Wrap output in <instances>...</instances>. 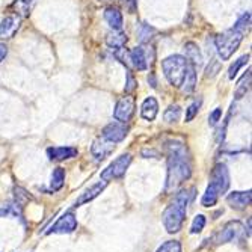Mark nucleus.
<instances>
[{
  "label": "nucleus",
  "mask_w": 252,
  "mask_h": 252,
  "mask_svg": "<svg viewBox=\"0 0 252 252\" xmlns=\"http://www.w3.org/2000/svg\"><path fill=\"white\" fill-rule=\"evenodd\" d=\"M35 3L36 0H15L11 8L15 11V15H18L20 18H26L31 15V11Z\"/></svg>",
  "instance_id": "nucleus-21"
},
{
  "label": "nucleus",
  "mask_w": 252,
  "mask_h": 252,
  "mask_svg": "<svg viewBox=\"0 0 252 252\" xmlns=\"http://www.w3.org/2000/svg\"><path fill=\"white\" fill-rule=\"evenodd\" d=\"M246 236V230L240 220H231L228 222L222 231L216 236V242L220 243H230V242H236V240H245Z\"/></svg>",
  "instance_id": "nucleus-7"
},
{
  "label": "nucleus",
  "mask_w": 252,
  "mask_h": 252,
  "mask_svg": "<svg viewBox=\"0 0 252 252\" xmlns=\"http://www.w3.org/2000/svg\"><path fill=\"white\" fill-rule=\"evenodd\" d=\"M158 113V103L154 97H148L145 98V101L142 103V107H141V115L144 120L147 121H154Z\"/></svg>",
  "instance_id": "nucleus-19"
},
{
  "label": "nucleus",
  "mask_w": 252,
  "mask_h": 252,
  "mask_svg": "<svg viewBox=\"0 0 252 252\" xmlns=\"http://www.w3.org/2000/svg\"><path fill=\"white\" fill-rule=\"evenodd\" d=\"M134 109H136L134 97L127 94L126 97L118 100V103L115 106V110H113V117H115V120L118 123L127 124L133 118V115H134Z\"/></svg>",
  "instance_id": "nucleus-8"
},
{
  "label": "nucleus",
  "mask_w": 252,
  "mask_h": 252,
  "mask_svg": "<svg viewBox=\"0 0 252 252\" xmlns=\"http://www.w3.org/2000/svg\"><path fill=\"white\" fill-rule=\"evenodd\" d=\"M14 198H15V205L17 207H25V204L31 199L29 193L21 189V188H15L14 189Z\"/></svg>",
  "instance_id": "nucleus-27"
},
{
  "label": "nucleus",
  "mask_w": 252,
  "mask_h": 252,
  "mask_svg": "<svg viewBox=\"0 0 252 252\" xmlns=\"http://www.w3.org/2000/svg\"><path fill=\"white\" fill-rule=\"evenodd\" d=\"M199 106H201V100H195V101L186 109V123H190V121L198 115Z\"/></svg>",
  "instance_id": "nucleus-30"
},
{
  "label": "nucleus",
  "mask_w": 252,
  "mask_h": 252,
  "mask_svg": "<svg viewBox=\"0 0 252 252\" xmlns=\"http://www.w3.org/2000/svg\"><path fill=\"white\" fill-rule=\"evenodd\" d=\"M219 71H220V62L216 61V59H212L210 61V65L207 66V70H205V77H213Z\"/></svg>",
  "instance_id": "nucleus-32"
},
{
  "label": "nucleus",
  "mask_w": 252,
  "mask_h": 252,
  "mask_svg": "<svg viewBox=\"0 0 252 252\" xmlns=\"http://www.w3.org/2000/svg\"><path fill=\"white\" fill-rule=\"evenodd\" d=\"M156 252H181V245L178 240H168L160 246Z\"/></svg>",
  "instance_id": "nucleus-28"
},
{
  "label": "nucleus",
  "mask_w": 252,
  "mask_h": 252,
  "mask_svg": "<svg viewBox=\"0 0 252 252\" xmlns=\"http://www.w3.org/2000/svg\"><path fill=\"white\" fill-rule=\"evenodd\" d=\"M128 134V127L124 123H110L109 126H106L101 131V136L104 139L113 142V144H118L121 141L126 139V136Z\"/></svg>",
  "instance_id": "nucleus-10"
},
{
  "label": "nucleus",
  "mask_w": 252,
  "mask_h": 252,
  "mask_svg": "<svg viewBox=\"0 0 252 252\" xmlns=\"http://www.w3.org/2000/svg\"><path fill=\"white\" fill-rule=\"evenodd\" d=\"M249 88H251V70H248L246 74L240 79V82L237 85V89H236V98L237 100L243 98L248 94Z\"/></svg>",
  "instance_id": "nucleus-24"
},
{
  "label": "nucleus",
  "mask_w": 252,
  "mask_h": 252,
  "mask_svg": "<svg viewBox=\"0 0 252 252\" xmlns=\"http://www.w3.org/2000/svg\"><path fill=\"white\" fill-rule=\"evenodd\" d=\"M77 228V219L71 212L63 213L47 231V234H68L73 233Z\"/></svg>",
  "instance_id": "nucleus-9"
},
{
  "label": "nucleus",
  "mask_w": 252,
  "mask_h": 252,
  "mask_svg": "<svg viewBox=\"0 0 252 252\" xmlns=\"http://www.w3.org/2000/svg\"><path fill=\"white\" fill-rule=\"evenodd\" d=\"M168 151V177H166V193L178 189L183 183L192 175V163L188 147L181 141H169L166 144Z\"/></svg>",
  "instance_id": "nucleus-1"
},
{
  "label": "nucleus",
  "mask_w": 252,
  "mask_h": 252,
  "mask_svg": "<svg viewBox=\"0 0 252 252\" xmlns=\"http://www.w3.org/2000/svg\"><path fill=\"white\" fill-rule=\"evenodd\" d=\"M130 65L137 71H145L148 66V59L144 47H136L130 52Z\"/></svg>",
  "instance_id": "nucleus-14"
},
{
  "label": "nucleus",
  "mask_w": 252,
  "mask_h": 252,
  "mask_svg": "<svg viewBox=\"0 0 252 252\" xmlns=\"http://www.w3.org/2000/svg\"><path fill=\"white\" fill-rule=\"evenodd\" d=\"M251 190L248 192H231L230 195L226 196V202L231 205L234 210H245L246 207L251 205Z\"/></svg>",
  "instance_id": "nucleus-13"
},
{
  "label": "nucleus",
  "mask_w": 252,
  "mask_h": 252,
  "mask_svg": "<svg viewBox=\"0 0 252 252\" xmlns=\"http://www.w3.org/2000/svg\"><path fill=\"white\" fill-rule=\"evenodd\" d=\"M65 181V171L62 168H56L52 174V181H50V189L53 192H58L63 188Z\"/></svg>",
  "instance_id": "nucleus-23"
},
{
  "label": "nucleus",
  "mask_w": 252,
  "mask_h": 252,
  "mask_svg": "<svg viewBox=\"0 0 252 252\" xmlns=\"http://www.w3.org/2000/svg\"><path fill=\"white\" fill-rule=\"evenodd\" d=\"M185 53H186V61L192 65H201L202 63V55L199 52V47L195 42H188L185 45Z\"/></svg>",
  "instance_id": "nucleus-22"
},
{
  "label": "nucleus",
  "mask_w": 252,
  "mask_h": 252,
  "mask_svg": "<svg viewBox=\"0 0 252 252\" xmlns=\"http://www.w3.org/2000/svg\"><path fill=\"white\" fill-rule=\"evenodd\" d=\"M113 55H115V58H117L118 61H121L126 66H131V65H130V52H128L126 47L117 49Z\"/></svg>",
  "instance_id": "nucleus-31"
},
{
  "label": "nucleus",
  "mask_w": 252,
  "mask_h": 252,
  "mask_svg": "<svg viewBox=\"0 0 252 252\" xmlns=\"http://www.w3.org/2000/svg\"><path fill=\"white\" fill-rule=\"evenodd\" d=\"M131 163V156L130 154H123L120 156L118 158H115L113 162L101 172V180L109 183L112 180H117V178H121L126 171L128 169Z\"/></svg>",
  "instance_id": "nucleus-6"
},
{
  "label": "nucleus",
  "mask_w": 252,
  "mask_h": 252,
  "mask_svg": "<svg viewBox=\"0 0 252 252\" xmlns=\"http://www.w3.org/2000/svg\"><path fill=\"white\" fill-rule=\"evenodd\" d=\"M104 20L107 21V25L113 31H120L123 28V14L118 8L115 6H109L104 11Z\"/></svg>",
  "instance_id": "nucleus-17"
},
{
  "label": "nucleus",
  "mask_w": 252,
  "mask_h": 252,
  "mask_svg": "<svg viewBox=\"0 0 252 252\" xmlns=\"http://www.w3.org/2000/svg\"><path fill=\"white\" fill-rule=\"evenodd\" d=\"M142 156H144V157H148V156H151V157H158V151H156V150H144V151H142Z\"/></svg>",
  "instance_id": "nucleus-37"
},
{
  "label": "nucleus",
  "mask_w": 252,
  "mask_h": 252,
  "mask_svg": "<svg viewBox=\"0 0 252 252\" xmlns=\"http://www.w3.org/2000/svg\"><path fill=\"white\" fill-rule=\"evenodd\" d=\"M106 42L109 47H112L113 50H117V49H121V47H126V44H127V35L124 32L120 31H112L106 35Z\"/></svg>",
  "instance_id": "nucleus-20"
},
{
  "label": "nucleus",
  "mask_w": 252,
  "mask_h": 252,
  "mask_svg": "<svg viewBox=\"0 0 252 252\" xmlns=\"http://www.w3.org/2000/svg\"><path fill=\"white\" fill-rule=\"evenodd\" d=\"M220 117H222V110L220 109H215L212 113H210V118H209V124L213 127V126H216L218 124V121L220 120Z\"/></svg>",
  "instance_id": "nucleus-35"
},
{
  "label": "nucleus",
  "mask_w": 252,
  "mask_h": 252,
  "mask_svg": "<svg viewBox=\"0 0 252 252\" xmlns=\"http://www.w3.org/2000/svg\"><path fill=\"white\" fill-rule=\"evenodd\" d=\"M180 117H181V109H180L178 104H171V106L165 110V113H163V120H165V123H168V124L177 123V121L180 120Z\"/></svg>",
  "instance_id": "nucleus-25"
},
{
  "label": "nucleus",
  "mask_w": 252,
  "mask_h": 252,
  "mask_svg": "<svg viewBox=\"0 0 252 252\" xmlns=\"http://www.w3.org/2000/svg\"><path fill=\"white\" fill-rule=\"evenodd\" d=\"M249 26H251V14L246 12L236 21V25L231 29L219 33L215 38L216 49L222 61H228L234 55V52H237L239 45L245 38V33L249 31Z\"/></svg>",
  "instance_id": "nucleus-2"
},
{
  "label": "nucleus",
  "mask_w": 252,
  "mask_h": 252,
  "mask_svg": "<svg viewBox=\"0 0 252 252\" xmlns=\"http://www.w3.org/2000/svg\"><path fill=\"white\" fill-rule=\"evenodd\" d=\"M150 80H151V86H153V88H156V86H157V83H156V79H154V74H151V76L148 77V82H150Z\"/></svg>",
  "instance_id": "nucleus-38"
},
{
  "label": "nucleus",
  "mask_w": 252,
  "mask_h": 252,
  "mask_svg": "<svg viewBox=\"0 0 252 252\" xmlns=\"http://www.w3.org/2000/svg\"><path fill=\"white\" fill-rule=\"evenodd\" d=\"M156 31L153 28H150L148 25H142L141 26V31H139V38H141V42H150L151 39V35L154 33Z\"/></svg>",
  "instance_id": "nucleus-33"
},
{
  "label": "nucleus",
  "mask_w": 252,
  "mask_h": 252,
  "mask_svg": "<svg viewBox=\"0 0 252 252\" xmlns=\"http://www.w3.org/2000/svg\"><path fill=\"white\" fill-rule=\"evenodd\" d=\"M6 55H8V47H6V44L0 42V63H2V62L5 61Z\"/></svg>",
  "instance_id": "nucleus-36"
},
{
  "label": "nucleus",
  "mask_w": 252,
  "mask_h": 252,
  "mask_svg": "<svg viewBox=\"0 0 252 252\" xmlns=\"http://www.w3.org/2000/svg\"><path fill=\"white\" fill-rule=\"evenodd\" d=\"M204 226H205V216L204 215H198L193 222H192V226H190V233L192 234H198L204 230Z\"/></svg>",
  "instance_id": "nucleus-29"
},
{
  "label": "nucleus",
  "mask_w": 252,
  "mask_h": 252,
  "mask_svg": "<svg viewBox=\"0 0 252 252\" xmlns=\"http://www.w3.org/2000/svg\"><path fill=\"white\" fill-rule=\"evenodd\" d=\"M228 188H230V172H228V168L223 163H218L212 171L210 185L202 195L201 204L204 207H213L218 202L219 196L223 195L228 190Z\"/></svg>",
  "instance_id": "nucleus-4"
},
{
  "label": "nucleus",
  "mask_w": 252,
  "mask_h": 252,
  "mask_svg": "<svg viewBox=\"0 0 252 252\" xmlns=\"http://www.w3.org/2000/svg\"><path fill=\"white\" fill-rule=\"evenodd\" d=\"M195 86H196V68H195V65L188 62V70H186L185 79H183V83H181L183 94L190 95L195 91Z\"/></svg>",
  "instance_id": "nucleus-16"
},
{
  "label": "nucleus",
  "mask_w": 252,
  "mask_h": 252,
  "mask_svg": "<svg viewBox=\"0 0 252 252\" xmlns=\"http://www.w3.org/2000/svg\"><path fill=\"white\" fill-rule=\"evenodd\" d=\"M162 68H163V73H165V77L168 79V82L172 86L180 88L183 83V79H185L186 70H188V61L185 56L172 55L162 61Z\"/></svg>",
  "instance_id": "nucleus-5"
},
{
  "label": "nucleus",
  "mask_w": 252,
  "mask_h": 252,
  "mask_svg": "<svg viewBox=\"0 0 252 252\" xmlns=\"http://www.w3.org/2000/svg\"><path fill=\"white\" fill-rule=\"evenodd\" d=\"M21 25V18L15 14L6 15L0 23V39H11L15 36Z\"/></svg>",
  "instance_id": "nucleus-11"
},
{
  "label": "nucleus",
  "mask_w": 252,
  "mask_h": 252,
  "mask_svg": "<svg viewBox=\"0 0 252 252\" xmlns=\"http://www.w3.org/2000/svg\"><path fill=\"white\" fill-rule=\"evenodd\" d=\"M249 55H245V56H242V58H239L237 61H234V63L230 66V70H228V79H230V80H234V77L237 76V73H239V70H240V68L249 61Z\"/></svg>",
  "instance_id": "nucleus-26"
},
{
  "label": "nucleus",
  "mask_w": 252,
  "mask_h": 252,
  "mask_svg": "<svg viewBox=\"0 0 252 252\" xmlns=\"http://www.w3.org/2000/svg\"><path fill=\"white\" fill-rule=\"evenodd\" d=\"M47 154L50 160H56V162H62V160H68L77 156V150L73 147H53L47 150Z\"/></svg>",
  "instance_id": "nucleus-15"
},
{
  "label": "nucleus",
  "mask_w": 252,
  "mask_h": 252,
  "mask_svg": "<svg viewBox=\"0 0 252 252\" xmlns=\"http://www.w3.org/2000/svg\"><path fill=\"white\" fill-rule=\"evenodd\" d=\"M113 151H115V144L104 139V137H98V139L94 141L93 147H91V153H93L94 157H97L98 160H103L106 157H109Z\"/></svg>",
  "instance_id": "nucleus-12"
},
{
  "label": "nucleus",
  "mask_w": 252,
  "mask_h": 252,
  "mask_svg": "<svg viewBox=\"0 0 252 252\" xmlns=\"http://www.w3.org/2000/svg\"><path fill=\"white\" fill-rule=\"evenodd\" d=\"M188 204H189V193L188 190H181L175 195L174 201L166 207L162 218H163V225L168 233L174 234L181 230V226L186 219Z\"/></svg>",
  "instance_id": "nucleus-3"
},
{
  "label": "nucleus",
  "mask_w": 252,
  "mask_h": 252,
  "mask_svg": "<svg viewBox=\"0 0 252 252\" xmlns=\"http://www.w3.org/2000/svg\"><path fill=\"white\" fill-rule=\"evenodd\" d=\"M106 185H107V183L103 181V183H97V185H94L91 189H86V190L82 193V196L76 201L74 207H80L82 204H86V202H89V201H93L94 198H97V196L104 190Z\"/></svg>",
  "instance_id": "nucleus-18"
},
{
  "label": "nucleus",
  "mask_w": 252,
  "mask_h": 252,
  "mask_svg": "<svg viewBox=\"0 0 252 252\" xmlns=\"http://www.w3.org/2000/svg\"><path fill=\"white\" fill-rule=\"evenodd\" d=\"M136 85H137V82L134 80V77H133L131 71L128 70V73H127V83H126V88H124L126 94H131L133 91L136 89Z\"/></svg>",
  "instance_id": "nucleus-34"
}]
</instances>
